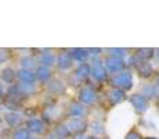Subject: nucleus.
I'll return each instance as SVG.
<instances>
[{
    "label": "nucleus",
    "mask_w": 159,
    "mask_h": 139,
    "mask_svg": "<svg viewBox=\"0 0 159 139\" xmlns=\"http://www.w3.org/2000/svg\"><path fill=\"white\" fill-rule=\"evenodd\" d=\"M113 84L117 85L119 88H123V89H130L133 86V76L130 72L124 71V72H120L113 78Z\"/></svg>",
    "instance_id": "nucleus-1"
},
{
    "label": "nucleus",
    "mask_w": 159,
    "mask_h": 139,
    "mask_svg": "<svg viewBox=\"0 0 159 139\" xmlns=\"http://www.w3.org/2000/svg\"><path fill=\"white\" fill-rule=\"evenodd\" d=\"M105 66V70H109V71H113V72H117V71H121L124 67V63L117 57H109L105 60L103 63Z\"/></svg>",
    "instance_id": "nucleus-2"
},
{
    "label": "nucleus",
    "mask_w": 159,
    "mask_h": 139,
    "mask_svg": "<svg viewBox=\"0 0 159 139\" xmlns=\"http://www.w3.org/2000/svg\"><path fill=\"white\" fill-rule=\"evenodd\" d=\"M130 102H131V104L134 106V109H137L138 111L147 110V99L144 98L143 95H140V93L133 95L131 98H130Z\"/></svg>",
    "instance_id": "nucleus-3"
},
{
    "label": "nucleus",
    "mask_w": 159,
    "mask_h": 139,
    "mask_svg": "<svg viewBox=\"0 0 159 139\" xmlns=\"http://www.w3.org/2000/svg\"><path fill=\"white\" fill-rule=\"evenodd\" d=\"M27 127H28V131H32L35 134H41L43 132V124L42 121H39L38 118H32L27 123Z\"/></svg>",
    "instance_id": "nucleus-4"
},
{
    "label": "nucleus",
    "mask_w": 159,
    "mask_h": 139,
    "mask_svg": "<svg viewBox=\"0 0 159 139\" xmlns=\"http://www.w3.org/2000/svg\"><path fill=\"white\" fill-rule=\"evenodd\" d=\"M85 128V123L81 120V118H73L70 120L69 125H67V129L69 131H74V132H80Z\"/></svg>",
    "instance_id": "nucleus-5"
},
{
    "label": "nucleus",
    "mask_w": 159,
    "mask_h": 139,
    "mask_svg": "<svg viewBox=\"0 0 159 139\" xmlns=\"http://www.w3.org/2000/svg\"><path fill=\"white\" fill-rule=\"evenodd\" d=\"M93 98H95V93H93V90L91 88H84L80 92V100L82 103H91L93 100Z\"/></svg>",
    "instance_id": "nucleus-6"
},
{
    "label": "nucleus",
    "mask_w": 159,
    "mask_h": 139,
    "mask_svg": "<svg viewBox=\"0 0 159 139\" xmlns=\"http://www.w3.org/2000/svg\"><path fill=\"white\" fill-rule=\"evenodd\" d=\"M6 121H7V124L10 127H18L20 124H21L22 118L20 114H17V111L14 113H8V114H6Z\"/></svg>",
    "instance_id": "nucleus-7"
},
{
    "label": "nucleus",
    "mask_w": 159,
    "mask_h": 139,
    "mask_svg": "<svg viewBox=\"0 0 159 139\" xmlns=\"http://www.w3.org/2000/svg\"><path fill=\"white\" fill-rule=\"evenodd\" d=\"M18 78L25 84H32L35 81V74L30 70H21L18 71Z\"/></svg>",
    "instance_id": "nucleus-8"
},
{
    "label": "nucleus",
    "mask_w": 159,
    "mask_h": 139,
    "mask_svg": "<svg viewBox=\"0 0 159 139\" xmlns=\"http://www.w3.org/2000/svg\"><path fill=\"white\" fill-rule=\"evenodd\" d=\"M92 75L95 79L102 81V79H105V76H106V70H105V67L102 66L101 63H96V66L93 67V70H92Z\"/></svg>",
    "instance_id": "nucleus-9"
},
{
    "label": "nucleus",
    "mask_w": 159,
    "mask_h": 139,
    "mask_svg": "<svg viewBox=\"0 0 159 139\" xmlns=\"http://www.w3.org/2000/svg\"><path fill=\"white\" fill-rule=\"evenodd\" d=\"M123 99H124V93H123L121 89H113V90L109 92V100L112 102L113 104L120 103Z\"/></svg>",
    "instance_id": "nucleus-10"
},
{
    "label": "nucleus",
    "mask_w": 159,
    "mask_h": 139,
    "mask_svg": "<svg viewBox=\"0 0 159 139\" xmlns=\"http://www.w3.org/2000/svg\"><path fill=\"white\" fill-rule=\"evenodd\" d=\"M70 115L74 118H80L82 114H84V106H81V104L78 103H74L70 106V110H69Z\"/></svg>",
    "instance_id": "nucleus-11"
},
{
    "label": "nucleus",
    "mask_w": 159,
    "mask_h": 139,
    "mask_svg": "<svg viewBox=\"0 0 159 139\" xmlns=\"http://www.w3.org/2000/svg\"><path fill=\"white\" fill-rule=\"evenodd\" d=\"M138 68V72H140L141 76H149L152 74V67L149 63H147V61H144V63H140L137 66Z\"/></svg>",
    "instance_id": "nucleus-12"
},
{
    "label": "nucleus",
    "mask_w": 159,
    "mask_h": 139,
    "mask_svg": "<svg viewBox=\"0 0 159 139\" xmlns=\"http://www.w3.org/2000/svg\"><path fill=\"white\" fill-rule=\"evenodd\" d=\"M59 64H60L61 68H70L73 64V59L69 53H63V54L59 57Z\"/></svg>",
    "instance_id": "nucleus-13"
},
{
    "label": "nucleus",
    "mask_w": 159,
    "mask_h": 139,
    "mask_svg": "<svg viewBox=\"0 0 159 139\" xmlns=\"http://www.w3.org/2000/svg\"><path fill=\"white\" fill-rule=\"evenodd\" d=\"M14 78H16V72L13 71V68L7 67V68H4V70L2 71V79H3L4 82L10 84V82L14 81Z\"/></svg>",
    "instance_id": "nucleus-14"
},
{
    "label": "nucleus",
    "mask_w": 159,
    "mask_h": 139,
    "mask_svg": "<svg viewBox=\"0 0 159 139\" xmlns=\"http://www.w3.org/2000/svg\"><path fill=\"white\" fill-rule=\"evenodd\" d=\"M41 61H42V64H43L45 67L52 66V64L55 63V56H53L50 52H45L41 56Z\"/></svg>",
    "instance_id": "nucleus-15"
},
{
    "label": "nucleus",
    "mask_w": 159,
    "mask_h": 139,
    "mask_svg": "<svg viewBox=\"0 0 159 139\" xmlns=\"http://www.w3.org/2000/svg\"><path fill=\"white\" fill-rule=\"evenodd\" d=\"M71 59H74V60H84L85 57L88 56V50H84V49H74L73 50L71 54Z\"/></svg>",
    "instance_id": "nucleus-16"
},
{
    "label": "nucleus",
    "mask_w": 159,
    "mask_h": 139,
    "mask_svg": "<svg viewBox=\"0 0 159 139\" xmlns=\"http://www.w3.org/2000/svg\"><path fill=\"white\" fill-rule=\"evenodd\" d=\"M38 78L42 79V81H46V79H49L50 78V70H49V67H45V66L38 67Z\"/></svg>",
    "instance_id": "nucleus-17"
},
{
    "label": "nucleus",
    "mask_w": 159,
    "mask_h": 139,
    "mask_svg": "<svg viewBox=\"0 0 159 139\" xmlns=\"http://www.w3.org/2000/svg\"><path fill=\"white\" fill-rule=\"evenodd\" d=\"M89 72H91L89 66H88V64H81L77 70V76L78 78H85V76H88Z\"/></svg>",
    "instance_id": "nucleus-18"
},
{
    "label": "nucleus",
    "mask_w": 159,
    "mask_h": 139,
    "mask_svg": "<svg viewBox=\"0 0 159 139\" xmlns=\"http://www.w3.org/2000/svg\"><path fill=\"white\" fill-rule=\"evenodd\" d=\"M14 139H30V131L25 128L18 129V131H16V134H14Z\"/></svg>",
    "instance_id": "nucleus-19"
},
{
    "label": "nucleus",
    "mask_w": 159,
    "mask_h": 139,
    "mask_svg": "<svg viewBox=\"0 0 159 139\" xmlns=\"http://www.w3.org/2000/svg\"><path fill=\"white\" fill-rule=\"evenodd\" d=\"M152 54H154V52H152L151 49H141L140 52H138V57L140 59H151Z\"/></svg>",
    "instance_id": "nucleus-20"
},
{
    "label": "nucleus",
    "mask_w": 159,
    "mask_h": 139,
    "mask_svg": "<svg viewBox=\"0 0 159 139\" xmlns=\"http://www.w3.org/2000/svg\"><path fill=\"white\" fill-rule=\"evenodd\" d=\"M20 89L24 90L25 93H32L35 88H34V84H25V82H22L21 86H20Z\"/></svg>",
    "instance_id": "nucleus-21"
},
{
    "label": "nucleus",
    "mask_w": 159,
    "mask_h": 139,
    "mask_svg": "<svg viewBox=\"0 0 159 139\" xmlns=\"http://www.w3.org/2000/svg\"><path fill=\"white\" fill-rule=\"evenodd\" d=\"M126 139H143V137H141V134H138V132L131 131L126 135Z\"/></svg>",
    "instance_id": "nucleus-22"
},
{
    "label": "nucleus",
    "mask_w": 159,
    "mask_h": 139,
    "mask_svg": "<svg viewBox=\"0 0 159 139\" xmlns=\"http://www.w3.org/2000/svg\"><path fill=\"white\" fill-rule=\"evenodd\" d=\"M110 54H113V57H117L119 56H123L124 54V50L123 49H110Z\"/></svg>",
    "instance_id": "nucleus-23"
},
{
    "label": "nucleus",
    "mask_w": 159,
    "mask_h": 139,
    "mask_svg": "<svg viewBox=\"0 0 159 139\" xmlns=\"http://www.w3.org/2000/svg\"><path fill=\"white\" fill-rule=\"evenodd\" d=\"M57 134L60 135V137H66V135L69 134V129H67V127H59Z\"/></svg>",
    "instance_id": "nucleus-24"
},
{
    "label": "nucleus",
    "mask_w": 159,
    "mask_h": 139,
    "mask_svg": "<svg viewBox=\"0 0 159 139\" xmlns=\"http://www.w3.org/2000/svg\"><path fill=\"white\" fill-rule=\"evenodd\" d=\"M92 129H93V131H96L98 134H102V132H103V129H102V125L99 123H93L92 124Z\"/></svg>",
    "instance_id": "nucleus-25"
},
{
    "label": "nucleus",
    "mask_w": 159,
    "mask_h": 139,
    "mask_svg": "<svg viewBox=\"0 0 159 139\" xmlns=\"http://www.w3.org/2000/svg\"><path fill=\"white\" fill-rule=\"evenodd\" d=\"M32 64H34L32 59H24V60H22V66L25 67V70H27V67H31Z\"/></svg>",
    "instance_id": "nucleus-26"
},
{
    "label": "nucleus",
    "mask_w": 159,
    "mask_h": 139,
    "mask_svg": "<svg viewBox=\"0 0 159 139\" xmlns=\"http://www.w3.org/2000/svg\"><path fill=\"white\" fill-rule=\"evenodd\" d=\"M6 60V52H3V50H0V63L2 61Z\"/></svg>",
    "instance_id": "nucleus-27"
},
{
    "label": "nucleus",
    "mask_w": 159,
    "mask_h": 139,
    "mask_svg": "<svg viewBox=\"0 0 159 139\" xmlns=\"http://www.w3.org/2000/svg\"><path fill=\"white\" fill-rule=\"evenodd\" d=\"M3 92H4V90H3V86H2V84H0V96L3 95Z\"/></svg>",
    "instance_id": "nucleus-28"
},
{
    "label": "nucleus",
    "mask_w": 159,
    "mask_h": 139,
    "mask_svg": "<svg viewBox=\"0 0 159 139\" xmlns=\"http://www.w3.org/2000/svg\"><path fill=\"white\" fill-rule=\"evenodd\" d=\"M85 139H96V138H95V137H87Z\"/></svg>",
    "instance_id": "nucleus-29"
},
{
    "label": "nucleus",
    "mask_w": 159,
    "mask_h": 139,
    "mask_svg": "<svg viewBox=\"0 0 159 139\" xmlns=\"http://www.w3.org/2000/svg\"><path fill=\"white\" fill-rule=\"evenodd\" d=\"M147 139H158V138H147Z\"/></svg>",
    "instance_id": "nucleus-30"
},
{
    "label": "nucleus",
    "mask_w": 159,
    "mask_h": 139,
    "mask_svg": "<svg viewBox=\"0 0 159 139\" xmlns=\"http://www.w3.org/2000/svg\"><path fill=\"white\" fill-rule=\"evenodd\" d=\"M49 139H59V138H49Z\"/></svg>",
    "instance_id": "nucleus-31"
},
{
    "label": "nucleus",
    "mask_w": 159,
    "mask_h": 139,
    "mask_svg": "<svg viewBox=\"0 0 159 139\" xmlns=\"http://www.w3.org/2000/svg\"><path fill=\"white\" fill-rule=\"evenodd\" d=\"M158 85H159V78H158Z\"/></svg>",
    "instance_id": "nucleus-32"
},
{
    "label": "nucleus",
    "mask_w": 159,
    "mask_h": 139,
    "mask_svg": "<svg viewBox=\"0 0 159 139\" xmlns=\"http://www.w3.org/2000/svg\"><path fill=\"white\" fill-rule=\"evenodd\" d=\"M0 139H3V138H2V137H0Z\"/></svg>",
    "instance_id": "nucleus-33"
},
{
    "label": "nucleus",
    "mask_w": 159,
    "mask_h": 139,
    "mask_svg": "<svg viewBox=\"0 0 159 139\" xmlns=\"http://www.w3.org/2000/svg\"><path fill=\"white\" fill-rule=\"evenodd\" d=\"M158 54H159V52H158Z\"/></svg>",
    "instance_id": "nucleus-34"
}]
</instances>
